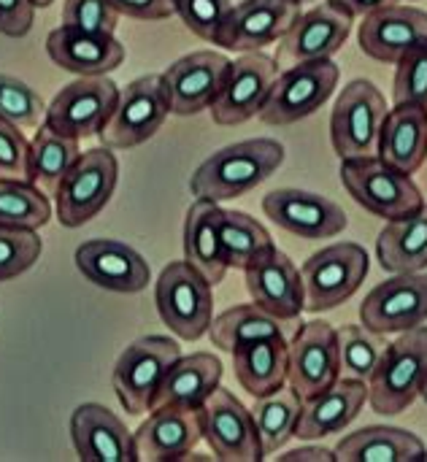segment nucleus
I'll list each match as a JSON object with an SVG mask.
<instances>
[{"label": "nucleus", "instance_id": "f257e3e1", "mask_svg": "<svg viewBox=\"0 0 427 462\" xmlns=\"http://www.w3.org/2000/svg\"><path fill=\"white\" fill-rule=\"evenodd\" d=\"M284 162V146L274 138H249L230 143L206 157L192 179L190 189L195 198L225 203L241 198L271 179Z\"/></svg>", "mask_w": 427, "mask_h": 462}, {"label": "nucleus", "instance_id": "f03ea898", "mask_svg": "<svg viewBox=\"0 0 427 462\" xmlns=\"http://www.w3.org/2000/svg\"><path fill=\"white\" fill-rule=\"evenodd\" d=\"M427 379V328L404 330L387 344L374 376L368 379V403L376 414L398 417L422 393Z\"/></svg>", "mask_w": 427, "mask_h": 462}, {"label": "nucleus", "instance_id": "7ed1b4c3", "mask_svg": "<svg viewBox=\"0 0 427 462\" xmlns=\"http://www.w3.org/2000/svg\"><path fill=\"white\" fill-rule=\"evenodd\" d=\"M341 184L349 198L382 219H401L425 206V198L409 173L387 165L379 157L341 160Z\"/></svg>", "mask_w": 427, "mask_h": 462}, {"label": "nucleus", "instance_id": "20e7f679", "mask_svg": "<svg viewBox=\"0 0 427 462\" xmlns=\"http://www.w3.org/2000/svg\"><path fill=\"white\" fill-rule=\"evenodd\" d=\"M160 319L184 341H198L214 319V287L187 260L168 263L154 284Z\"/></svg>", "mask_w": 427, "mask_h": 462}, {"label": "nucleus", "instance_id": "39448f33", "mask_svg": "<svg viewBox=\"0 0 427 462\" xmlns=\"http://www.w3.org/2000/svg\"><path fill=\"white\" fill-rule=\"evenodd\" d=\"M387 100L374 81H349L330 114V141L341 160L376 157L379 133L387 116Z\"/></svg>", "mask_w": 427, "mask_h": 462}, {"label": "nucleus", "instance_id": "423d86ee", "mask_svg": "<svg viewBox=\"0 0 427 462\" xmlns=\"http://www.w3.org/2000/svg\"><path fill=\"white\" fill-rule=\"evenodd\" d=\"M119 162L108 146L81 152L54 192V208L62 227H81L97 217L116 189Z\"/></svg>", "mask_w": 427, "mask_h": 462}, {"label": "nucleus", "instance_id": "0eeeda50", "mask_svg": "<svg viewBox=\"0 0 427 462\" xmlns=\"http://www.w3.org/2000/svg\"><path fill=\"white\" fill-rule=\"evenodd\" d=\"M339 79L341 70L333 60L298 62L284 68L260 111V119L274 127H287L317 114L336 92Z\"/></svg>", "mask_w": 427, "mask_h": 462}, {"label": "nucleus", "instance_id": "6e6552de", "mask_svg": "<svg viewBox=\"0 0 427 462\" xmlns=\"http://www.w3.org/2000/svg\"><path fill=\"white\" fill-rule=\"evenodd\" d=\"M181 357L179 344L165 336L133 341L114 365V393L127 414H149L165 371Z\"/></svg>", "mask_w": 427, "mask_h": 462}, {"label": "nucleus", "instance_id": "1a4fd4ad", "mask_svg": "<svg viewBox=\"0 0 427 462\" xmlns=\"http://www.w3.org/2000/svg\"><path fill=\"white\" fill-rule=\"evenodd\" d=\"M368 268H371L368 252L352 241H341L311 254L301 268L303 287H306V309L309 311L339 309L360 290V284L368 276Z\"/></svg>", "mask_w": 427, "mask_h": 462}, {"label": "nucleus", "instance_id": "9d476101", "mask_svg": "<svg viewBox=\"0 0 427 462\" xmlns=\"http://www.w3.org/2000/svg\"><path fill=\"white\" fill-rule=\"evenodd\" d=\"M119 92L122 89L116 87V81H111L108 76H79L51 97L43 125L60 135L79 141L100 135L119 103Z\"/></svg>", "mask_w": 427, "mask_h": 462}, {"label": "nucleus", "instance_id": "9b49d317", "mask_svg": "<svg viewBox=\"0 0 427 462\" xmlns=\"http://www.w3.org/2000/svg\"><path fill=\"white\" fill-rule=\"evenodd\" d=\"M171 97L160 73L138 76L119 92V103L97 135L108 149H133L146 143L168 119Z\"/></svg>", "mask_w": 427, "mask_h": 462}, {"label": "nucleus", "instance_id": "f8f14e48", "mask_svg": "<svg viewBox=\"0 0 427 462\" xmlns=\"http://www.w3.org/2000/svg\"><path fill=\"white\" fill-rule=\"evenodd\" d=\"M279 73H282V68H279L276 57H271L265 51L241 54L230 65V73L225 79L219 97L209 108L211 119L222 127H233V125L249 122L252 116H260Z\"/></svg>", "mask_w": 427, "mask_h": 462}, {"label": "nucleus", "instance_id": "ddd939ff", "mask_svg": "<svg viewBox=\"0 0 427 462\" xmlns=\"http://www.w3.org/2000/svg\"><path fill=\"white\" fill-rule=\"evenodd\" d=\"M203 441L217 460L257 462L263 460L260 436L252 411L230 393L217 387L200 406Z\"/></svg>", "mask_w": 427, "mask_h": 462}, {"label": "nucleus", "instance_id": "4468645a", "mask_svg": "<svg viewBox=\"0 0 427 462\" xmlns=\"http://www.w3.org/2000/svg\"><path fill=\"white\" fill-rule=\"evenodd\" d=\"M230 65L233 60L214 49L192 51L171 62L160 73L171 97V114L192 116V114L211 108L225 87Z\"/></svg>", "mask_w": 427, "mask_h": 462}, {"label": "nucleus", "instance_id": "2eb2a0df", "mask_svg": "<svg viewBox=\"0 0 427 462\" xmlns=\"http://www.w3.org/2000/svg\"><path fill=\"white\" fill-rule=\"evenodd\" d=\"M341 379L339 360V330L330 322H303L290 341V371L287 384L311 398Z\"/></svg>", "mask_w": 427, "mask_h": 462}, {"label": "nucleus", "instance_id": "dca6fc26", "mask_svg": "<svg viewBox=\"0 0 427 462\" xmlns=\"http://www.w3.org/2000/svg\"><path fill=\"white\" fill-rule=\"evenodd\" d=\"M360 322L374 333H404L427 322V276L425 273H395L376 284L363 306Z\"/></svg>", "mask_w": 427, "mask_h": 462}, {"label": "nucleus", "instance_id": "f3484780", "mask_svg": "<svg viewBox=\"0 0 427 462\" xmlns=\"http://www.w3.org/2000/svg\"><path fill=\"white\" fill-rule=\"evenodd\" d=\"M355 16L328 0L322 5H314L311 11L301 14V19L292 24V30L279 41L276 62L282 65H298V62H317V60H333V54L347 43L352 32Z\"/></svg>", "mask_w": 427, "mask_h": 462}, {"label": "nucleus", "instance_id": "a211bd4d", "mask_svg": "<svg viewBox=\"0 0 427 462\" xmlns=\"http://www.w3.org/2000/svg\"><path fill=\"white\" fill-rule=\"evenodd\" d=\"M301 14L298 0H241L230 8L217 46L241 54L263 51L265 46L279 43Z\"/></svg>", "mask_w": 427, "mask_h": 462}, {"label": "nucleus", "instance_id": "6ab92c4d", "mask_svg": "<svg viewBox=\"0 0 427 462\" xmlns=\"http://www.w3.org/2000/svg\"><path fill=\"white\" fill-rule=\"evenodd\" d=\"M357 41L368 57L398 65L412 51L427 46V14L404 3L376 8L363 16Z\"/></svg>", "mask_w": 427, "mask_h": 462}, {"label": "nucleus", "instance_id": "aec40b11", "mask_svg": "<svg viewBox=\"0 0 427 462\" xmlns=\"http://www.w3.org/2000/svg\"><path fill=\"white\" fill-rule=\"evenodd\" d=\"M263 211L274 225L306 241L333 238L344 233V227L349 225L347 211L336 200L290 187L268 192L263 198Z\"/></svg>", "mask_w": 427, "mask_h": 462}, {"label": "nucleus", "instance_id": "412c9836", "mask_svg": "<svg viewBox=\"0 0 427 462\" xmlns=\"http://www.w3.org/2000/svg\"><path fill=\"white\" fill-rule=\"evenodd\" d=\"M244 276H246V290L252 295V303H257L263 311H268L279 322H292L306 309L303 276L295 268V263L276 246L255 257L244 268Z\"/></svg>", "mask_w": 427, "mask_h": 462}, {"label": "nucleus", "instance_id": "4be33fe9", "mask_svg": "<svg viewBox=\"0 0 427 462\" xmlns=\"http://www.w3.org/2000/svg\"><path fill=\"white\" fill-rule=\"evenodd\" d=\"M138 460H187L203 441L200 409L157 406L133 433Z\"/></svg>", "mask_w": 427, "mask_h": 462}, {"label": "nucleus", "instance_id": "5701e85b", "mask_svg": "<svg viewBox=\"0 0 427 462\" xmlns=\"http://www.w3.org/2000/svg\"><path fill=\"white\" fill-rule=\"evenodd\" d=\"M76 268L84 279L111 292H141L149 287V263L127 244L111 238H92L76 249Z\"/></svg>", "mask_w": 427, "mask_h": 462}, {"label": "nucleus", "instance_id": "b1692460", "mask_svg": "<svg viewBox=\"0 0 427 462\" xmlns=\"http://www.w3.org/2000/svg\"><path fill=\"white\" fill-rule=\"evenodd\" d=\"M70 439L79 460L135 462V441L127 425L100 403H84L70 417Z\"/></svg>", "mask_w": 427, "mask_h": 462}, {"label": "nucleus", "instance_id": "393cba45", "mask_svg": "<svg viewBox=\"0 0 427 462\" xmlns=\"http://www.w3.org/2000/svg\"><path fill=\"white\" fill-rule=\"evenodd\" d=\"M366 401H368V384L341 376L328 390L311 398H303V411H301L295 439L317 441V439L347 430L360 417Z\"/></svg>", "mask_w": 427, "mask_h": 462}, {"label": "nucleus", "instance_id": "a878e982", "mask_svg": "<svg viewBox=\"0 0 427 462\" xmlns=\"http://www.w3.org/2000/svg\"><path fill=\"white\" fill-rule=\"evenodd\" d=\"M49 60L76 76H108L125 62V46L114 35H92L73 27H54L46 38Z\"/></svg>", "mask_w": 427, "mask_h": 462}, {"label": "nucleus", "instance_id": "bb28decb", "mask_svg": "<svg viewBox=\"0 0 427 462\" xmlns=\"http://www.w3.org/2000/svg\"><path fill=\"white\" fill-rule=\"evenodd\" d=\"M376 157L414 176L427 160V108L412 103L393 106L379 133Z\"/></svg>", "mask_w": 427, "mask_h": 462}, {"label": "nucleus", "instance_id": "cd10ccee", "mask_svg": "<svg viewBox=\"0 0 427 462\" xmlns=\"http://www.w3.org/2000/svg\"><path fill=\"white\" fill-rule=\"evenodd\" d=\"M233 355V371L238 384L252 398H265L287 387V371H290V344L284 333L249 341Z\"/></svg>", "mask_w": 427, "mask_h": 462}, {"label": "nucleus", "instance_id": "c85d7f7f", "mask_svg": "<svg viewBox=\"0 0 427 462\" xmlns=\"http://www.w3.org/2000/svg\"><path fill=\"white\" fill-rule=\"evenodd\" d=\"M222 382V360L209 352L179 357L162 376L152 409L157 406H190L200 409L203 401Z\"/></svg>", "mask_w": 427, "mask_h": 462}, {"label": "nucleus", "instance_id": "c756f323", "mask_svg": "<svg viewBox=\"0 0 427 462\" xmlns=\"http://www.w3.org/2000/svg\"><path fill=\"white\" fill-rule=\"evenodd\" d=\"M333 452L341 462H420L427 455L425 444L414 433L385 425L344 436Z\"/></svg>", "mask_w": 427, "mask_h": 462}, {"label": "nucleus", "instance_id": "7c9ffc66", "mask_svg": "<svg viewBox=\"0 0 427 462\" xmlns=\"http://www.w3.org/2000/svg\"><path fill=\"white\" fill-rule=\"evenodd\" d=\"M376 257L390 273H420L427 268V203L414 214L385 225L376 241Z\"/></svg>", "mask_w": 427, "mask_h": 462}, {"label": "nucleus", "instance_id": "2f4dec72", "mask_svg": "<svg viewBox=\"0 0 427 462\" xmlns=\"http://www.w3.org/2000/svg\"><path fill=\"white\" fill-rule=\"evenodd\" d=\"M214 208L217 203L195 198L184 217V260L198 273H203L211 287H217L227 273V260L219 244Z\"/></svg>", "mask_w": 427, "mask_h": 462}, {"label": "nucleus", "instance_id": "473e14b6", "mask_svg": "<svg viewBox=\"0 0 427 462\" xmlns=\"http://www.w3.org/2000/svg\"><path fill=\"white\" fill-rule=\"evenodd\" d=\"M249 411L260 436L263 457H271L279 449H284L290 439H295L303 411V395L295 393L292 387H282L274 395L255 398V406Z\"/></svg>", "mask_w": 427, "mask_h": 462}, {"label": "nucleus", "instance_id": "72a5a7b5", "mask_svg": "<svg viewBox=\"0 0 427 462\" xmlns=\"http://www.w3.org/2000/svg\"><path fill=\"white\" fill-rule=\"evenodd\" d=\"M81 157V141L60 135L49 130L46 125L38 127L35 138L30 141V173L27 181H32L38 189H43L49 198H54L60 181L73 168V162Z\"/></svg>", "mask_w": 427, "mask_h": 462}, {"label": "nucleus", "instance_id": "f704fd0d", "mask_svg": "<svg viewBox=\"0 0 427 462\" xmlns=\"http://www.w3.org/2000/svg\"><path fill=\"white\" fill-rule=\"evenodd\" d=\"M214 222H217V233H219V244H222L227 268L244 271L255 257H260L263 252H268L274 246L271 233L255 217H249L244 211L222 208L217 203Z\"/></svg>", "mask_w": 427, "mask_h": 462}, {"label": "nucleus", "instance_id": "c9c22d12", "mask_svg": "<svg viewBox=\"0 0 427 462\" xmlns=\"http://www.w3.org/2000/svg\"><path fill=\"white\" fill-rule=\"evenodd\" d=\"M279 333H282V322L276 317H271L268 311H263L257 303L233 306V309L222 311L217 319H211V328H209L211 344L222 352H233L249 341L279 336Z\"/></svg>", "mask_w": 427, "mask_h": 462}, {"label": "nucleus", "instance_id": "e433bc0d", "mask_svg": "<svg viewBox=\"0 0 427 462\" xmlns=\"http://www.w3.org/2000/svg\"><path fill=\"white\" fill-rule=\"evenodd\" d=\"M51 219V203L32 181L0 179V225L16 230H38Z\"/></svg>", "mask_w": 427, "mask_h": 462}, {"label": "nucleus", "instance_id": "4c0bfd02", "mask_svg": "<svg viewBox=\"0 0 427 462\" xmlns=\"http://www.w3.org/2000/svg\"><path fill=\"white\" fill-rule=\"evenodd\" d=\"M385 349H387V341L382 333H374L366 325H344L339 330L341 376L368 384V379L374 376Z\"/></svg>", "mask_w": 427, "mask_h": 462}, {"label": "nucleus", "instance_id": "58836bf2", "mask_svg": "<svg viewBox=\"0 0 427 462\" xmlns=\"http://www.w3.org/2000/svg\"><path fill=\"white\" fill-rule=\"evenodd\" d=\"M0 116L22 130L41 127L46 119V103L30 84L0 73Z\"/></svg>", "mask_w": 427, "mask_h": 462}, {"label": "nucleus", "instance_id": "ea45409f", "mask_svg": "<svg viewBox=\"0 0 427 462\" xmlns=\"http://www.w3.org/2000/svg\"><path fill=\"white\" fill-rule=\"evenodd\" d=\"M43 252L35 230H16L0 225V282L27 273Z\"/></svg>", "mask_w": 427, "mask_h": 462}, {"label": "nucleus", "instance_id": "a19ab883", "mask_svg": "<svg viewBox=\"0 0 427 462\" xmlns=\"http://www.w3.org/2000/svg\"><path fill=\"white\" fill-rule=\"evenodd\" d=\"M181 22L206 43H219L225 19L233 8L230 0H173Z\"/></svg>", "mask_w": 427, "mask_h": 462}, {"label": "nucleus", "instance_id": "79ce46f5", "mask_svg": "<svg viewBox=\"0 0 427 462\" xmlns=\"http://www.w3.org/2000/svg\"><path fill=\"white\" fill-rule=\"evenodd\" d=\"M62 24L92 35H114L119 14L108 0H65Z\"/></svg>", "mask_w": 427, "mask_h": 462}, {"label": "nucleus", "instance_id": "37998d69", "mask_svg": "<svg viewBox=\"0 0 427 462\" xmlns=\"http://www.w3.org/2000/svg\"><path fill=\"white\" fill-rule=\"evenodd\" d=\"M401 103L427 108V46L404 57L395 68L393 106H401Z\"/></svg>", "mask_w": 427, "mask_h": 462}, {"label": "nucleus", "instance_id": "c03bdc74", "mask_svg": "<svg viewBox=\"0 0 427 462\" xmlns=\"http://www.w3.org/2000/svg\"><path fill=\"white\" fill-rule=\"evenodd\" d=\"M30 173V141L22 135V127L0 116V179L27 181Z\"/></svg>", "mask_w": 427, "mask_h": 462}, {"label": "nucleus", "instance_id": "a18cd8bd", "mask_svg": "<svg viewBox=\"0 0 427 462\" xmlns=\"http://www.w3.org/2000/svg\"><path fill=\"white\" fill-rule=\"evenodd\" d=\"M35 22V5L30 0H0V32L22 38Z\"/></svg>", "mask_w": 427, "mask_h": 462}, {"label": "nucleus", "instance_id": "49530a36", "mask_svg": "<svg viewBox=\"0 0 427 462\" xmlns=\"http://www.w3.org/2000/svg\"><path fill=\"white\" fill-rule=\"evenodd\" d=\"M119 16L141 19V22H157L176 14L173 0H108Z\"/></svg>", "mask_w": 427, "mask_h": 462}, {"label": "nucleus", "instance_id": "de8ad7c7", "mask_svg": "<svg viewBox=\"0 0 427 462\" xmlns=\"http://www.w3.org/2000/svg\"><path fill=\"white\" fill-rule=\"evenodd\" d=\"M282 462H333L336 460V452L333 449H325V447H301V449H292V452H284Z\"/></svg>", "mask_w": 427, "mask_h": 462}, {"label": "nucleus", "instance_id": "09e8293b", "mask_svg": "<svg viewBox=\"0 0 427 462\" xmlns=\"http://www.w3.org/2000/svg\"><path fill=\"white\" fill-rule=\"evenodd\" d=\"M339 5H344L352 16H366L376 8H385V5H393V3H401V0H333Z\"/></svg>", "mask_w": 427, "mask_h": 462}, {"label": "nucleus", "instance_id": "8fccbe9b", "mask_svg": "<svg viewBox=\"0 0 427 462\" xmlns=\"http://www.w3.org/2000/svg\"><path fill=\"white\" fill-rule=\"evenodd\" d=\"M30 3H32L35 8H49V5H51L54 0H30Z\"/></svg>", "mask_w": 427, "mask_h": 462}, {"label": "nucleus", "instance_id": "3c124183", "mask_svg": "<svg viewBox=\"0 0 427 462\" xmlns=\"http://www.w3.org/2000/svg\"><path fill=\"white\" fill-rule=\"evenodd\" d=\"M420 398H422V401L427 403V379H425V384H422V393H420Z\"/></svg>", "mask_w": 427, "mask_h": 462}, {"label": "nucleus", "instance_id": "603ef678", "mask_svg": "<svg viewBox=\"0 0 427 462\" xmlns=\"http://www.w3.org/2000/svg\"><path fill=\"white\" fill-rule=\"evenodd\" d=\"M298 3H301V5H303V3H317V0H298Z\"/></svg>", "mask_w": 427, "mask_h": 462}, {"label": "nucleus", "instance_id": "864d4df0", "mask_svg": "<svg viewBox=\"0 0 427 462\" xmlns=\"http://www.w3.org/2000/svg\"><path fill=\"white\" fill-rule=\"evenodd\" d=\"M425 460H427V455H425Z\"/></svg>", "mask_w": 427, "mask_h": 462}]
</instances>
